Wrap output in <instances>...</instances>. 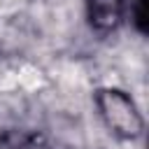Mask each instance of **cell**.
Instances as JSON below:
<instances>
[{"instance_id":"obj_1","label":"cell","mask_w":149,"mask_h":149,"mask_svg":"<svg viewBox=\"0 0 149 149\" xmlns=\"http://www.w3.org/2000/svg\"><path fill=\"white\" fill-rule=\"evenodd\" d=\"M95 107H98L102 123L107 126V130L114 137L135 140L142 135V128H144L142 114H140L135 100L126 91L114 88V86L98 88L95 91Z\"/></svg>"},{"instance_id":"obj_2","label":"cell","mask_w":149,"mask_h":149,"mask_svg":"<svg viewBox=\"0 0 149 149\" xmlns=\"http://www.w3.org/2000/svg\"><path fill=\"white\" fill-rule=\"evenodd\" d=\"M126 16V0H86V19L93 33H114Z\"/></svg>"},{"instance_id":"obj_3","label":"cell","mask_w":149,"mask_h":149,"mask_svg":"<svg viewBox=\"0 0 149 149\" xmlns=\"http://www.w3.org/2000/svg\"><path fill=\"white\" fill-rule=\"evenodd\" d=\"M0 149H44L40 137L26 130H7L0 135Z\"/></svg>"},{"instance_id":"obj_4","label":"cell","mask_w":149,"mask_h":149,"mask_svg":"<svg viewBox=\"0 0 149 149\" xmlns=\"http://www.w3.org/2000/svg\"><path fill=\"white\" fill-rule=\"evenodd\" d=\"M130 19L137 33H147V0H130Z\"/></svg>"}]
</instances>
